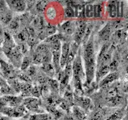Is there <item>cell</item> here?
Returning a JSON list of instances; mask_svg holds the SVG:
<instances>
[{
	"mask_svg": "<svg viewBox=\"0 0 128 120\" xmlns=\"http://www.w3.org/2000/svg\"><path fill=\"white\" fill-rule=\"evenodd\" d=\"M72 112H73L74 117L77 119V120H85L86 114L85 113L82 108H80L77 106H73V110H72Z\"/></svg>",
	"mask_w": 128,
	"mask_h": 120,
	"instance_id": "cell-16",
	"label": "cell"
},
{
	"mask_svg": "<svg viewBox=\"0 0 128 120\" xmlns=\"http://www.w3.org/2000/svg\"><path fill=\"white\" fill-rule=\"evenodd\" d=\"M110 32H111V26L110 24H106V25L98 32V37L102 41L107 42L110 38Z\"/></svg>",
	"mask_w": 128,
	"mask_h": 120,
	"instance_id": "cell-10",
	"label": "cell"
},
{
	"mask_svg": "<svg viewBox=\"0 0 128 120\" xmlns=\"http://www.w3.org/2000/svg\"><path fill=\"white\" fill-rule=\"evenodd\" d=\"M35 30H38V31L42 30V29H44V27H45V23H44V20H43V18L42 17H38L35 18L34 20H33V26H32Z\"/></svg>",
	"mask_w": 128,
	"mask_h": 120,
	"instance_id": "cell-20",
	"label": "cell"
},
{
	"mask_svg": "<svg viewBox=\"0 0 128 120\" xmlns=\"http://www.w3.org/2000/svg\"><path fill=\"white\" fill-rule=\"evenodd\" d=\"M46 2H38L36 4V9L38 12H42L46 8Z\"/></svg>",
	"mask_w": 128,
	"mask_h": 120,
	"instance_id": "cell-34",
	"label": "cell"
},
{
	"mask_svg": "<svg viewBox=\"0 0 128 120\" xmlns=\"http://www.w3.org/2000/svg\"><path fill=\"white\" fill-rule=\"evenodd\" d=\"M61 41H57L50 44V52H51V59L53 62V66L54 68L55 74H58L61 70L59 65L60 54H61Z\"/></svg>",
	"mask_w": 128,
	"mask_h": 120,
	"instance_id": "cell-2",
	"label": "cell"
},
{
	"mask_svg": "<svg viewBox=\"0 0 128 120\" xmlns=\"http://www.w3.org/2000/svg\"><path fill=\"white\" fill-rule=\"evenodd\" d=\"M116 10H117V17L122 18L124 15V4L122 2L116 1Z\"/></svg>",
	"mask_w": 128,
	"mask_h": 120,
	"instance_id": "cell-26",
	"label": "cell"
},
{
	"mask_svg": "<svg viewBox=\"0 0 128 120\" xmlns=\"http://www.w3.org/2000/svg\"><path fill=\"white\" fill-rule=\"evenodd\" d=\"M70 44L67 42H64L61 46V54H60V60H59V65L60 68H64L66 64L67 56L69 54L70 50Z\"/></svg>",
	"mask_w": 128,
	"mask_h": 120,
	"instance_id": "cell-7",
	"label": "cell"
},
{
	"mask_svg": "<svg viewBox=\"0 0 128 120\" xmlns=\"http://www.w3.org/2000/svg\"><path fill=\"white\" fill-rule=\"evenodd\" d=\"M28 37H29V34H28L27 30L25 29V30H22V31H20L17 34V36H16V40H17L18 42H19V45H21V44L26 43Z\"/></svg>",
	"mask_w": 128,
	"mask_h": 120,
	"instance_id": "cell-19",
	"label": "cell"
},
{
	"mask_svg": "<svg viewBox=\"0 0 128 120\" xmlns=\"http://www.w3.org/2000/svg\"><path fill=\"white\" fill-rule=\"evenodd\" d=\"M90 99L82 96H76V103L77 106L82 108V110H87L90 106Z\"/></svg>",
	"mask_w": 128,
	"mask_h": 120,
	"instance_id": "cell-11",
	"label": "cell"
},
{
	"mask_svg": "<svg viewBox=\"0 0 128 120\" xmlns=\"http://www.w3.org/2000/svg\"><path fill=\"white\" fill-rule=\"evenodd\" d=\"M0 120H9V118L6 117V115L0 113Z\"/></svg>",
	"mask_w": 128,
	"mask_h": 120,
	"instance_id": "cell-36",
	"label": "cell"
},
{
	"mask_svg": "<svg viewBox=\"0 0 128 120\" xmlns=\"http://www.w3.org/2000/svg\"><path fill=\"white\" fill-rule=\"evenodd\" d=\"M83 62L85 69L86 81L85 85H90L95 75L96 70V56L94 53V46L93 36L88 39L87 42L83 46Z\"/></svg>",
	"mask_w": 128,
	"mask_h": 120,
	"instance_id": "cell-1",
	"label": "cell"
},
{
	"mask_svg": "<svg viewBox=\"0 0 128 120\" xmlns=\"http://www.w3.org/2000/svg\"><path fill=\"white\" fill-rule=\"evenodd\" d=\"M62 30L66 34H72L75 30V27L73 26V23L70 21L64 22L61 26Z\"/></svg>",
	"mask_w": 128,
	"mask_h": 120,
	"instance_id": "cell-18",
	"label": "cell"
},
{
	"mask_svg": "<svg viewBox=\"0 0 128 120\" xmlns=\"http://www.w3.org/2000/svg\"><path fill=\"white\" fill-rule=\"evenodd\" d=\"M6 106V103H5V101H4V99L2 97H0V110H2L3 107Z\"/></svg>",
	"mask_w": 128,
	"mask_h": 120,
	"instance_id": "cell-35",
	"label": "cell"
},
{
	"mask_svg": "<svg viewBox=\"0 0 128 120\" xmlns=\"http://www.w3.org/2000/svg\"><path fill=\"white\" fill-rule=\"evenodd\" d=\"M62 39H65L64 35H62L61 34H54L53 35L47 37L45 40H44V42H45V43H47V44H52L57 41H61Z\"/></svg>",
	"mask_w": 128,
	"mask_h": 120,
	"instance_id": "cell-22",
	"label": "cell"
},
{
	"mask_svg": "<svg viewBox=\"0 0 128 120\" xmlns=\"http://www.w3.org/2000/svg\"><path fill=\"white\" fill-rule=\"evenodd\" d=\"M15 120H26V118H23V119H15Z\"/></svg>",
	"mask_w": 128,
	"mask_h": 120,
	"instance_id": "cell-39",
	"label": "cell"
},
{
	"mask_svg": "<svg viewBox=\"0 0 128 120\" xmlns=\"http://www.w3.org/2000/svg\"><path fill=\"white\" fill-rule=\"evenodd\" d=\"M104 117L105 112H103V110H96L91 113L89 120H103Z\"/></svg>",
	"mask_w": 128,
	"mask_h": 120,
	"instance_id": "cell-24",
	"label": "cell"
},
{
	"mask_svg": "<svg viewBox=\"0 0 128 120\" xmlns=\"http://www.w3.org/2000/svg\"><path fill=\"white\" fill-rule=\"evenodd\" d=\"M42 70L43 71V73H45L46 74L49 75L50 78H53L55 74V70L53 65L50 62L48 63H44L42 65Z\"/></svg>",
	"mask_w": 128,
	"mask_h": 120,
	"instance_id": "cell-17",
	"label": "cell"
},
{
	"mask_svg": "<svg viewBox=\"0 0 128 120\" xmlns=\"http://www.w3.org/2000/svg\"><path fill=\"white\" fill-rule=\"evenodd\" d=\"M2 42H3V38L2 37H0V46L2 45Z\"/></svg>",
	"mask_w": 128,
	"mask_h": 120,
	"instance_id": "cell-37",
	"label": "cell"
},
{
	"mask_svg": "<svg viewBox=\"0 0 128 120\" xmlns=\"http://www.w3.org/2000/svg\"><path fill=\"white\" fill-rule=\"evenodd\" d=\"M32 86L31 84L27 83V82H21V86H20V91L19 93H21V97H25L28 98L30 96L31 90H32Z\"/></svg>",
	"mask_w": 128,
	"mask_h": 120,
	"instance_id": "cell-13",
	"label": "cell"
},
{
	"mask_svg": "<svg viewBox=\"0 0 128 120\" xmlns=\"http://www.w3.org/2000/svg\"><path fill=\"white\" fill-rule=\"evenodd\" d=\"M86 28V24L85 22L82 21L77 24V26H76L75 30L74 32V42H75L77 45H79L82 42Z\"/></svg>",
	"mask_w": 128,
	"mask_h": 120,
	"instance_id": "cell-5",
	"label": "cell"
},
{
	"mask_svg": "<svg viewBox=\"0 0 128 120\" xmlns=\"http://www.w3.org/2000/svg\"><path fill=\"white\" fill-rule=\"evenodd\" d=\"M0 19H1V21L2 22L7 24L12 20V14L10 11L6 10L3 14H2L1 16H0Z\"/></svg>",
	"mask_w": 128,
	"mask_h": 120,
	"instance_id": "cell-29",
	"label": "cell"
},
{
	"mask_svg": "<svg viewBox=\"0 0 128 120\" xmlns=\"http://www.w3.org/2000/svg\"><path fill=\"white\" fill-rule=\"evenodd\" d=\"M105 9L107 10L108 15L110 18H114L117 17V10H116V1L107 2Z\"/></svg>",
	"mask_w": 128,
	"mask_h": 120,
	"instance_id": "cell-12",
	"label": "cell"
},
{
	"mask_svg": "<svg viewBox=\"0 0 128 120\" xmlns=\"http://www.w3.org/2000/svg\"><path fill=\"white\" fill-rule=\"evenodd\" d=\"M0 70L2 74L8 80L15 78V70L13 66L10 65L1 58H0Z\"/></svg>",
	"mask_w": 128,
	"mask_h": 120,
	"instance_id": "cell-4",
	"label": "cell"
},
{
	"mask_svg": "<svg viewBox=\"0 0 128 120\" xmlns=\"http://www.w3.org/2000/svg\"><path fill=\"white\" fill-rule=\"evenodd\" d=\"M123 118V112L122 110L114 112L112 114H110L106 120H122Z\"/></svg>",
	"mask_w": 128,
	"mask_h": 120,
	"instance_id": "cell-27",
	"label": "cell"
},
{
	"mask_svg": "<svg viewBox=\"0 0 128 120\" xmlns=\"http://www.w3.org/2000/svg\"><path fill=\"white\" fill-rule=\"evenodd\" d=\"M64 120H73V119H72L71 118H65Z\"/></svg>",
	"mask_w": 128,
	"mask_h": 120,
	"instance_id": "cell-38",
	"label": "cell"
},
{
	"mask_svg": "<svg viewBox=\"0 0 128 120\" xmlns=\"http://www.w3.org/2000/svg\"><path fill=\"white\" fill-rule=\"evenodd\" d=\"M114 37H116L119 40H122L124 38H126V32L125 30L123 29H119L117 30L114 33Z\"/></svg>",
	"mask_w": 128,
	"mask_h": 120,
	"instance_id": "cell-31",
	"label": "cell"
},
{
	"mask_svg": "<svg viewBox=\"0 0 128 120\" xmlns=\"http://www.w3.org/2000/svg\"><path fill=\"white\" fill-rule=\"evenodd\" d=\"M2 98L5 101L6 106L9 107H16L21 105L22 102V98L21 96H15V95H4Z\"/></svg>",
	"mask_w": 128,
	"mask_h": 120,
	"instance_id": "cell-6",
	"label": "cell"
},
{
	"mask_svg": "<svg viewBox=\"0 0 128 120\" xmlns=\"http://www.w3.org/2000/svg\"><path fill=\"white\" fill-rule=\"evenodd\" d=\"M64 13H65V15L68 18H74V7H72L67 4V6H66L65 9H64Z\"/></svg>",
	"mask_w": 128,
	"mask_h": 120,
	"instance_id": "cell-30",
	"label": "cell"
},
{
	"mask_svg": "<svg viewBox=\"0 0 128 120\" xmlns=\"http://www.w3.org/2000/svg\"><path fill=\"white\" fill-rule=\"evenodd\" d=\"M30 96H32L33 98H38L40 96H41V94H40V87L38 86H32Z\"/></svg>",
	"mask_w": 128,
	"mask_h": 120,
	"instance_id": "cell-32",
	"label": "cell"
},
{
	"mask_svg": "<svg viewBox=\"0 0 128 120\" xmlns=\"http://www.w3.org/2000/svg\"><path fill=\"white\" fill-rule=\"evenodd\" d=\"M105 11V6L102 2H97L93 4V12L94 18H100L103 15Z\"/></svg>",
	"mask_w": 128,
	"mask_h": 120,
	"instance_id": "cell-14",
	"label": "cell"
},
{
	"mask_svg": "<svg viewBox=\"0 0 128 120\" xmlns=\"http://www.w3.org/2000/svg\"><path fill=\"white\" fill-rule=\"evenodd\" d=\"M118 77H119V75L116 71L115 72H110V73L107 74L105 77L100 80V81L98 82H99L98 86L100 87H106L107 86L110 85L113 82L118 80Z\"/></svg>",
	"mask_w": 128,
	"mask_h": 120,
	"instance_id": "cell-8",
	"label": "cell"
},
{
	"mask_svg": "<svg viewBox=\"0 0 128 120\" xmlns=\"http://www.w3.org/2000/svg\"><path fill=\"white\" fill-rule=\"evenodd\" d=\"M74 17L77 18H83L85 17V4L76 3L74 7Z\"/></svg>",
	"mask_w": 128,
	"mask_h": 120,
	"instance_id": "cell-15",
	"label": "cell"
},
{
	"mask_svg": "<svg viewBox=\"0 0 128 120\" xmlns=\"http://www.w3.org/2000/svg\"><path fill=\"white\" fill-rule=\"evenodd\" d=\"M6 5H8L10 9L16 12H22L25 10L26 2L25 1H7Z\"/></svg>",
	"mask_w": 128,
	"mask_h": 120,
	"instance_id": "cell-9",
	"label": "cell"
},
{
	"mask_svg": "<svg viewBox=\"0 0 128 120\" xmlns=\"http://www.w3.org/2000/svg\"><path fill=\"white\" fill-rule=\"evenodd\" d=\"M44 32V34L46 36V38L49 36H51L54 34H56V31H57V29L56 27L53 25H50V24H48V25L45 26L44 29L42 30Z\"/></svg>",
	"mask_w": 128,
	"mask_h": 120,
	"instance_id": "cell-23",
	"label": "cell"
},
{
	"mask_svg": "<svg viewBox=\"0 0 128 120\" xmlns=\"http://www.w3.org/2000/svg\"><path fill=\"white\" fill-rule=\"evenodd\" d=\"M22 105L26 108L27 110L34 111L35 113L42 114L44 112L42 109H41V102L38 98L28 97L22 99Z\"/></svg>",
	"mask_w": 128,
	"mask_h": 120,
	"instance_id": "cell-3",
	"label": "cell"
},
{
	"mask_svg": "<svg viewBox=\"0 0 128 120\" xmlns=\"http://www.w3.org/2000/svg\"><path fill=\"white\" fill-rule=\"evenodd\" d=\"M18 27H19V23L17 20H15V19L11 20V21L9 22V28L10 30L15 31L18 29Z\"/></svg>",
	"mask_w": 128,
	"mask_h": 120,
	"instance_id": "cell-33",
	"label": "cell"
},
{
	"mask_svg": "<svg viewBox=\"0 0 128 120\" xmlns=\"http://www.w3.org/2000/svg\"><path fill=\"white\" fill-rule=\"evenodd\" d=\"M85 17L86 18H94V12H93V4L87 3L85 4Z\"/></svg>",
	"mask_w": 128,
	"mask_h": 120,
	"instance_id": "cell-25",
	"label": "cell"
},
{
	"mask_svg": "<svg viewBox=\"0 0 128 120\" xmlns=\"http://www.w3.org/2000/svg\"><path fill=\"white\" fill-rule=\"evenodd\" d=\"M122 97L119 95H116L114 97L107 98V105L108 106H118L121 103H122Z\"/></svg>",
	"mask_w": 128,
	"mask_h": 120,
	"instance_id": "cell-21",
	"label": "cell"
},
{
	"mask_svg": "<svg viewBox=\"0 0 128 120\" xmlns=\"http://www.w3.org/2000/svg\"><path fill=\"white\" fill-rule=\"evenodd\" d=\"M32 62V60L30 57H24L22 59V63H21V70H26L28 67L30 66V63Z\"/></svg>",
	"mask_w": 128,
	"mask_h": 120,
	"instance_id": "cell-28",
	"label": "cell"
}]
</instances>
